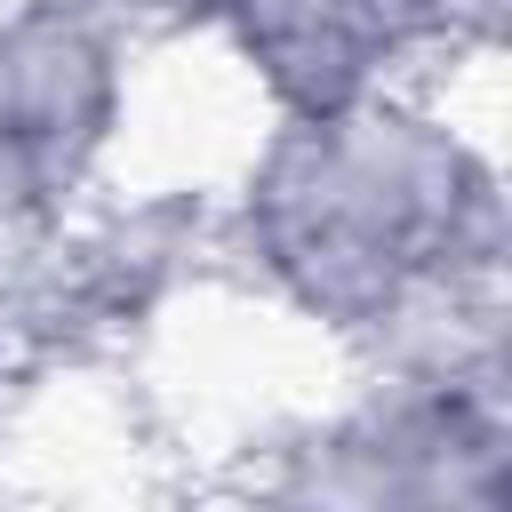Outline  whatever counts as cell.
I'll return each instance as SVG.
<instances>
[{"label": "cell", "mask_w": 512, "mask_h": 512, "mask_svg": "<svg viewBox=\"0 0 512 512\" xmlns=\"http://www.w3.org/2000/svg\"><path fill=\"white\" fill-rule=\"evenodd\" d=\"M464 72L272 112L208 192V280L344 360L504 344V152Z\"/></svg>", "instance_id": "cell-1"}, {"label": "cell", "mask_w": 512, "mask_h": 512, "mask_svg": "<svg viewBox=\"0 0 512 512\" xmlns=\"http://www.w3.org/2000/svg\"><path fill=\"white\" fill-rule=\"evenodd\" d=\"M344 400L296 408L264 432V496L360 512H504L512 496V360L400 352L344 360Z\"/></svg>", "instance_id": "cell-2"}, {"label": "cell", "mask_w": 512, "mask_h": 512, "mask_svg": "<svg viewBox=\"0 0 512 512\" xmlns=\"http://www.w3.org/2000/svg\"><path fill=\"white\" fill-rule=\"evenodd\" d=\"M152 40L128 0H0V224H72L128 184Z\"/></svg>", "instance_id": "cell-3"}, {"label": "cell", "mask_w": 512, "mask_h": 512, "mask_svg": "<svg viewBox=\"0 0 512 512\" xmlns=\"http://www.w3.org/2000/svg\"><path fill=\"white\" fill-rule=\"evenodd\" d=\"M272 112H336L496 56V0H200L184 24Z\"/></svg>", "instance_id": "cell-4"}]
</instances>
